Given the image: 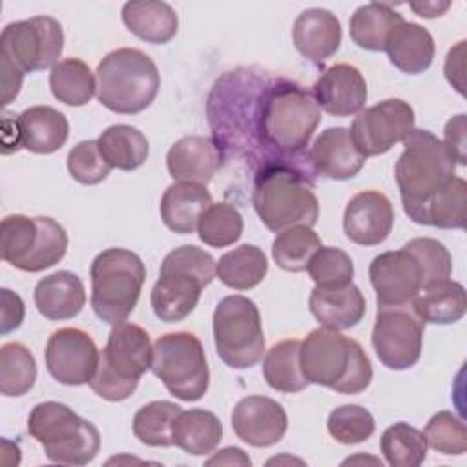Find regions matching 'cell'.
Listing matches in <instances>:
<instances>
[{
  "label": "cell",
  "mask_w": 467,
  "mask_h": 467,
  "mask_svg": "<svg viewBox=\"0 0 467 467\" xmlns=\"http://www.w3.org/2000/svg\"><path fill=\"white\" fill-rule=\"evenodd\" d=\"M206 111L223 161H239L254 173L274 164L314 173L306 146L321 109L296 80L255 67L226 71L215 80Z\"/></svg>",
  "instance_id": "6da1fadb"
},
{
  "label": "cell",
  "mask_w": 467,
  "mask_h": 467,
  "mask_svg": "<svg viewBox=\"0 0 467 467\" xmlns=\"http://www.w3.org/2000/svg\"><path fill=\"white\" fill-rule=\"evenodd\" d=\"M299 363L308 383L339 394H359L372 381V365L363 347L339 330L314 328L301 341Z\"/></svg>",
  "instance_id": "7a4b0ae2"
},
{
  "label": "cell",
  "mask_w": 467,
  "mask_h": 467,
  "mask_svg": "<svg viewBox=\"0 0 467 467\" xmlns=\"http://www.w3.org/2000/svg\"><path fill=\"white\" fill-rule=\"evenodd\" d=\"M312 177L314 173L290 164L266 166L254 175L252 204L268 230L317 223L319 201Z\"/></svg>",
  "instance_id": "3957f363"
},
{
  "label": "cell",
  "mask_w": 467,
  "mask_h": 467,
  "mask_svg": "<svg viewBox=\"0 0 467 467\" xmlns=\"http://www.w3.org/2000/svg\"><path fill=\"white\" fill-rule=\"evenodd\" d=\"M394 177L403 210L416 223L427 201L456 177V162L434 133L414 128L403 139Z\"/></svg>",
  "instance_id": "277c9868"
},
{
  "label": "cell",
  "mask_w": 467,
  "mask_h": 467,
  "mask_svg": "<svg viewBox=\"0 0 467 467\" xmlns=\"http://www.w3.org/2000/svg\"><path fill=\"white\" fill-rule=\"evenodd\" d=\"M215 277V259L199 246L182 244L166 254L159 279L151 288L153 314L164 323L188 317L199 303L202 288Z\"/></svg>",
  "instance_id": "5b68a950"
},
{
  "label": "cell",
  "mask_w": 467,
  "mask_h": 467,
  "mask_svg": "<svg viewBox=\"0 0 467 467\" xmlns=\"http://www.w3.org/2000/svg\"><path fill=\"white\" fill-rule=\"evenodd\" d=\"M97 99L113 113L135 115L157 97L161 75L155 62L140 49L119 47L97 66Z\"/></svg>",
  "instance_id": "8992f818"
},
{
  "label": "cell",
  "mask_w": 467,
  "mask_h": 467,
  "mask_svg": "<svg viewBox=\"0 0 467 467\" xmlns=\"http://www.w3.org/2000/svg\"><path fill=\"white\" fill-rule=\"evenodd\" d=\"M151 356L153 345L142 327L130 321L113 325L89 381L91 390L108 401L128 400L151 368Z\"/></svg>",
  "instance_id": "52a82bcc"
},
{
  "label": "cell",
  "mask_w": 467,
  "mask_h": 467,
  "mask_svg": "<svg viewBox=\"0 0 467 467\" xmlns=\"http://www.w3.org/2000/svg\"><path fill=\"white\" fill-rule=\"evenodd\" d=\"M89 275L95 316L108 325L126 321L146 281L142 259L126 248H106L93 259Z\"/></svg>",
  "instance_id": "ba28073f"
},
{
  "label": "cell",
  "mask_w": 467,
  "mask_h": 467,
  "mask_svg": "<svg viewBox=\"0 0 467 467\" xmlns=\"http://www.w3.org/2000/svg\"><path fill=\"white\" fill-rule=\"evenodd\" d=\"M27 432L55 463L86 465L100 449L99 429L58 401L35 405L27 418Z\"/></svg>",
  "instance_id": "9c48e42d"
},
{
  "label": "cell",
  "mask_w": 467,
  "mask_h": 467,
  "mask_svg": "<svg viewBox=\"0 0 467 467\" xmlns=\"http://www.w3.org/2000/svg\"><path fill=\"white\" fill-rule=\"evenodd\" d=\"M2 259L24 272H42L55 266L67 252V234L51 217L5 215L0 224Z\"/></svg>",
  "instance_id": "30bf717a"
},
{
  "label": "cell",
  "mask_w": 467,
  "mask_h": 467,
  "mask_svg": "<svg viewBox=\"0 0 467 467\" xmlns=\"http://www.w3.org/2000/svg\"><path fill=\"white\" fill-rule=\"evenodd\" d=\"M151 372L182 401L201 400L210 385V368L201 339L186 330L168 332L153 343Z\"/></svg>",
  "instance_id": "8fae6325"
},
{
  "label": "cell",
  "mask_w": 467,
  "mask_h": 467,
  "mask_svg": "<svg viewBox=\"0 0 467 467\" xmlns=\"http://www.w3.org/2000/svg\"><path fill=\"white\" fill-rule=\"evenodd\" d=\"M217 356L230 368H250L263 359L265 336L257 305L239 294L223 297L213 310Z\"/></svg>",
  "instance_id": "7c38bea8"
},
{
  "label": "cell",
  "mask_w": 467,
  "mask_h": 467,
  "mask_svg": "<svg viewBox=\"0 0 467 467\" xmlns=\"http://www.w3.org/2000/svg\"><path fill=\"white\" fill-rule=\"evenodd\" d=\"M64 49L62 24L46 15L11 22L0 35V57L11 60L24 73L57 66Z\"/></svg>",
  "instance_id": "4fadbf2b"
},
{
  "label": "cell",
  "mask_w": 467,
  "mask_h": 467,
  "mask_svg": "<svg viewBox=\"0 0 467 467\" xmlns=\"http://www.w3.org/2000/svg\"><path fill=\"white\" fill-rule=\"evenodd\" d=\"M425 323L410 305L378 306L372 347L379 363L390 370H407L421 356Z\"/></svg>",
  "instance_id": "5bb4252c"
},
{
  "label": "cell",
  "mask_w": 467,
  "mask_h": 467,
  "mask_svg": "<svg viewBox=\"0 0 467 467\" xmlns=\"http://www.w3.org/2000/svg\"><path fill=\"white\" fill-rule=\"evenodd\" d=\"M414 109L401 99H385L358 113L350 126V137L358 151L367 159L387 153L414 130Z\"/></svg>",
  "instance_id": "9a60e30c"
},
{
  "label": "cell",
  "mask_w": 467,
  "mask_h": 467,
  "mask_svg": "<svg viewBox=\"0 0 467 467\" xmlns=\"http://www.w3.org/2000/svg\"><path fill=\"white\" fill-rule=\"evenodd\" d=\"M100 352L93 337L82 328L64 327L55 330L46 345V367L53 379L77 387L91 381Z\"/></svg>",
  "instance_id": "2e32d148"
},
{
  "label": "cell",
  "mask_w": 467,
  "mask_h": 467,
  "mask_svg": "<svg viewBox=\"0 0 467 467\" xmlns=\"http://www.w3.org/2000/svg\"><path fill=\"white\" fill-rule=\"evenodd\" d=\"M378 306L410 305L425 286L418 259L405 248L376 255L368 266Z\"/></svg>",
  "instance_id": "e0dca14e"
},
{
  "label": "cell",
  "mask_w": 467,
  "mask_h": 467,
  "mask_svg": "<svg viewBox=\"0 0 467 467\" xmlns=\"http://www.w3.org/2000/svg\"><path fill=\"white\" fill-rule=\"evenodd\" d=\"M232 429L252 447H270L283 440L288 416L283 405L268 396H244L232 410Z\"/></svg>",
  "instance_id": "ac0fdd59"
},
{
  "label": "cell",
  "mask_w": 467,
  "mask_h": 467,
  "mask_svg": "<svg viewBox=\"0 0 467 467\" xmlns=\"http://www.w3.org/2000/svg\"><path fill=\"white\" fill-rule=\"evenodd\" d=\"M394 226V208L390 199L376 190L356 193L343 213L345 235L361 246L383 243Z\"/></svg>",
  "instance_id": "d6986e66"
},
{
  "label": "cell",
  "mask_w": 467,
  "mask_h": 467,
  "mask_svg": "<svg viewBox=\"0 0 467 467\" xmlns=\"http://www.w3.org/2000/svg\"><path fill=\"white\" fill-rule=\"evenodd\" d=\"M312 95L328 115H358L367 102V82L361 71L352 64H334L327 67L312 88Z\"/></svg>",
  "instance_id": "ffe728a7"
},
{
  "label": "cell",
  "mask_w": 467,
  "mask_h": 467,
  "mask_svg": "<svg viewBox=\"0 0 467 467\" xmlns=\"http://www.w3.org/2000/svg\"><path fill=\"white\" fill-rule=\"evenodd\" d=\"M365 157L352 142L348 128L336 126L323 130L308 150V164L316 175L332 181L356 177L365 166Z\"/></svg>",
  "instance_id": "44dd1931"
},
{
  "label": "cell",
  "mask_w": 467,
  "mask_h": 467,
  "mask_svg": "<svg viewBox=\"0 0 467 467\" xmlns=\"http://www.w3.org/2000/svg\"><path fill=\"white\" fill-rule=\"evenodd\" d=\"M223 164V155L213 139L186 135L166 153V168L175 182L206 186Z\"/></svg>",
  "instance_id": "7402d4cb"
},
{
  "label": "cell",
  "mask_w": 467,
  "mask_h": 467,
  "mask_svg": "<svg viewBox=\"0 0 467 467\" xmlns=\"http://www.w3.org/2000/svg\"><path fill=\"white\" fill-rule=\"evenodd\" d=\"M296 49L310 62L323 64L341 44L339 18L323 7H310L297 15L292 26Z\"/></svg>",
  "instance_id": "603a6c76"
},
{
  "label": "cell",
  "mask_w": 467,
  "mask_h": 467,
  "mask_svg": "<svg viewBox=\"0 0 467 467\" xmlns=\"http://www.w3.org/2000/svg\"><path fill=\"white\" fill-rule=\"evenodd\" d=\"M308 308L321 327L347 330L363 319L367 303L361 290L354 283H348L337 288L314 286L308 297Z\"/></svg>",
  "instance_id": "cb8c5ba5"
},
{
  "label": "cell",
  "mask_w": 467,
  "mask_h": 467,
  "mask_svg": "<svg viewBox=\"0 0 467 467\" xmlns=\"http://www.w3.org/2000/svg\"><path fill=\"white\" fill-rule=\"evenodd\" d=\"M18 146L38 155L58 151L69 135L66 115L51 106H31L18 117Z\"/></svg>",
  "instance_id": "d4e9b609"
},
{
  "label": "cell",
  "mask_w": 467,
  "mask_h": 467,
  "mask_svg": "<svg viewBox=\"0 0 467 467\" xmlns=\"http://www.w3.org/2000/svg\"><path fill=\"white\" fill-rule=\"evenodd\" d=\"M33 297L36 310L51 321L73 319L86 305L84 283L69 270L42 277L35 286Z\"/></svg>",
  "instance_id": "484cf974"
},
{
  "label": "cell",
  "mask_w": 467,
  "mask_h": 467,
  "mask_svg": "<svg viewBox=\"0 0 467 467\" xmlns=\"http://www.w3.org/2000/svg\"><path fill=\"white\" fill-rule=\"evenodd\" d=\"M390 64L403 73L420 75L432 64L436 46L432 35L416 22L401 20L385 42Z\"/></svg>",
  "instance_id": "4316f807"
},
{
  "label": "cell",
  "mask_w": 467,
  "mask_h": 467,
  "mask_svg": "<svg viewBox=\"0 0 467 467\" xmlns=\"http://www.w3.org/2000/svg\"><path fill=\"white\" fill-rule=\"evenodd\" d=\"M212 204V195L202 184L173 182L161 197V219L175 234L188 235L197 230L202 212Z\"/></svg>",
  "instance_id": "83f0119b"
},
{
  "label": "cell",
  "mask_w": 467,
  "mask_h": 467,
  "mask_svg": "<svg viewBox=\"0 0 467 467\" xmlns=\"http://www.w3.org/2000/svg\"><path fill=\"white\" fill-rule=\"evenodd\" d=\"M124 26L148 44H166L179 29L175 9L161 0H133L122 5Z\"/></svg>",
  "instance_id": "f1b7e54d"
},
{
  "label": "cell",
  "mask_w": 467,
  "mask_h": 467,
  "mask_svg": "<svg viewBox=\"0 0 467 467\" xmlns=\"http://www.w3.org/2000/svg\"><path fill=\"white\" fill-rule=\"evenodd\" d=\"M410 306L423 323L451 325L460 321L465 314V288L458 281L443 279L421 288Z\"/></svg>",
  "instance_id": "f546056e"
},
{
  "label": "cell",
  "mask_w": 467,
  "mask_h": 467,
  "mask_svg": "<svg viewBox=\"0 0 467 467\" xmlns=\"http://www.w3.org/2000/svg\"><path fill=\"white\" fill-rule=\"evenodd\" d=\"M173 445L192 456H204L215 451L223 438L221 420L206 409L181 410L171 429Z\"/></svg>",
  "instance_id": "4dcf8cb0"
},
{
  "label": "cell",
  "mask_w": 467,
  "mask_h": 467,
  "mask_svg": "<svg viewBox=\"0 0 467 467\" xmlns=\"http://www.w3.org/2000/svg\"><path fill=\"white\" fill-rule=\"evenodd\" d=\"M102 157L111 168L131 171L142 166L148 159L150 144L146 135L130 124H113L97 139Z\"/></svg>",
  "instance_id": "1f68e13d"
},
{
  "label": "cell",
  "mask_w": 467,
  "mask_h": 467,
  "mask_svg": "<svg viewBox=\"0 0 467 467\" xmlns=\"http://www.w3.org/2000/svg\"><path fill=\"white\" fill-rule=\"evenodd\" d=\"M403 20L389 4L370 2L359 5L348 22L352 42L367 51H383L389 33Z\"/></svg>",
  "instance_id": "d6a6232c"
},
{
  "label": "cell",
  "mask_w": 467,
  "mask_h": 467,
  "mask_svg": "<svg viewBox=\"0 0 467 467\" xmlns=\"http://www.w3.org/2000/svg\"><path fill=\"white\" fill-rule=\"evenodd\" d=\"M268 272V261L255 244H241L219 257L215 263V275L219 281L234 290H250L257 286Z\"/></svg>",
  "instance_id": "836d02e7"
},
{
  "label": "cell",
  "mask_w": 467,
  "mask_h": 467,
  "mask_svg": "<svg viewBox=\"0 0 467 467\" xmlns=\"http://www.w3.org/2000/svg\"><path fill=\"white\" fill-rule=\"evenodd\" d=\"M299 347V339H283L266 350L263 359V376L274 390L294 394L306 389L308 381L301 370Z\"/></svg>",
  "instance_id": "e575fe53"
},
{
  "label": "cell",
  "mask_w": 467,
  "mask_h": 467,
  "mask_svg": "<svg viewBox=\"0 0 467 467\" xmlns=\"http://www.w3.org/2000/svg\"><path fill=\"white\" fill-rule=\"evenodd\" d=\"M49 88L58 102L84 106L97 93V77L84 60L69 57L51 67Z\"/></svg>",
  "instance_id": "d590c367"
},
{
  "label": "cell",
  "mask_w": 467,
  "mask_h": 467,
  "mask_svg": "<svg viewBox=\"0 0 467 467\" xmlns=\"http://www.w3.org/2000/svg\"><path fill=\"white\" fill-rule=\"evenodd\" d=\"M467 208V182L462 177L449 181L421 208L416 223L436 228H463Z\"/></svg>",
  "instance_id": "8d00e7d4"
},
{
  "label": "cell",
  "mask_w": 467,
  "mask_h": 467,
  "mask_svg": "<svg viewBox=\"0 0 467 467\" xmlns=\"http://www.w3.org/2000/svg\"><path fill=\"white\" fill-rule=\"evenodd\" d=\"M319 248L321 239L312 226L297 224L277 232L272 243V257L286 272H303Z\"/></svg>",
  "instance_id": "74e56055"
},
{
  "label": "cell",
  "mask_w": 467,
  "mask_h": 467,
  "mask_svg": "<svg viewBox=\"0 0 467 467\" xmlns=\"http://www.w3.org/2000/svg\"><path fill=\"white\" fill-rule=\"evenodd\" d=\"M36 379V361L31 350L18 343L9 341L0 348V392L4 396L27 394Z\"/></svg>",
  "instance_id": "f35d334b"
},
{
  "label": "cell",
  "mask_w": 467,
  "mask_h": 467,
  "mask_svg": "<svg viewBox=\"0 0 467 467\" xmlns=\"http://www.w3.org/2000/svg\"><path fill=\"white\" fill-rule=\"evenodd\" d=\"M182 409L166 400H157L142 405L133 416L135 438L150 447H170L173 445L171 429L177 414Z\"/></svg>",
  "instance_id": "ab89813d"
},
{
  "label": "cell",
  "mask_w": 467,
  "mask_h": 467,
  "mask_svg": "<svg viewBox=\"0 0 467 467\" xmlns=\"http://www.w3.org/2000/svg\"><path fill=\"white\" fill-rule=\"evenodd\" d=\"M381 452L392 467H418L427 456V441L421 431L398 421L381 434Z\"/></svg>",
  "instance_id": "60d3db41"
},
{
  "label": "cell",
  "mask_w": 467,
  "mask_h": 467,
  "mask_svg": "<svg viewBox=\"0 0 467 467\" xmlns=\"http://www.w3.org/2000/svg\"><path fill=\"white\" fill-rule=\"evenodd\" d=\"M199 239L212 248H224L243 235V215L230 202H212L197 223Z\"/></svg>",
  "instance_id": "b9f144b4"
},
{
  "label": "cell",
  "mask_w": 467,
  "mask_h": 467,
  "mask_svg": "<svg viewBox=\"0 0 467 467\" xmlns=\"http://www.w3.org/2000/svg\"><path fill=\"white\" fill-rule=\"evenodd\" d=\"M308 275L321 288H337L352 283L354 263L347 252L334 246H321L310 259Z\"/></svg>",
  "instance_id": "7bdbcfd3"
},
{
  "label": "cell",
  "mask_w": 467,
  "mask_h": 467,
  "mask_svg": "<svg viewBox=\"0 0 467 467\" xmlns=\"http://www.w3.org/2000/svg\"><path fill=\"white\" fill-rule=\"evenodd\" d=\"M327 429L336 441L354 445L368 440L374 434L376 421L374 416L361 405H341L328 414Z\"/></svg>",
  "instance_id": "ee69618b"
},
{
  "label": "cell",
  "mask_w": 467,
  "mask_h": 467,
  "mask_svg": "<svg viewBox=\"0 0 467 467\" xmlns=\"http://www.w3.org/2000/svg\"><path fill=\"white\" fill-rule=\"evenodd\" d=\"M427 447L445 456H460L467 451L465 423L451 410H440L425 425Z\"/></svg>",
  "instance_id": "f6af8a7d"
},
{
  "label": "cell",
  "mask_w": 467,
  "mask_h": 467,
  "mask_svg": "<svg viewBox=\"0 0 467 467\" xmlns=\"http://www.w3.org/2000/svg\"><path fill=\"white\" fill-rule=\"evenodd\" d=\"M403 248L409 250L418 259V263L423 270L425 286L451 277L452 257H451L449 250L443 246V243H440L438 239L416 237V239H410L409 243H405Z\"/></svg>",
  "instance_id": "bcb514c9"
},
{
  "label": "cell",
  "mask_w": 467,
  "mask_h": 467,
  "mask_svg": "<svg viewBox=\"0 0 467 467\" xmlns=\"http://www.w3.org/2000/svg\"><path fill=\"white\" fill-rule=\"evenodd\" d=\"M67 171L80 184H99L109 175L111 166L102 157L97 140H80L67 153Z\"/></svg>",
  "instance_id": "7dc6e473"
},
{
  "label": "cell",
  "mask_w": 467,
  "mask_h": 467,
  "mask_svg": "<svg viewBox=\"0 0 467 467\" xmlns=\"http://www.w3.org/2000/svg\"><path fill=\"white\" fill-rule=\"evenodd\" d=\"M465 130H467V124H465V113H460V115H454L447 120L445 124V130H443V146L445 150L449 151V155L452 157V161L460 166H465L467 162V142H465Z\"/></svg>",
  "instance_id": "c3c4849f"
},
{
  "label": "cell",
  "mask_w": 467,
  "mask_h": 467,
  "mask_svg": "<svg viewBox=\"0 0 467 467\" xmlns=\"http://www.w3.org/2000/svg\"><path fill=\"white\" fill-rule=\"evenodd\" d=\"M0 299H2V306H0V334L5 336L13 330H16L22 321H24V301L18 294H15L9 288H2L0 290Z\"/></svg>",
  "instance_id": "681fc988"
},
{
  "label": "cell",
  "mask_w": 467,
  "mask_h": 467,
  "mask_svg": "<svg viewBox=\"0 0 467 467\" xmlns=\"http://www.w3.org/2000/svg\"><path fill=\"white\" fill-rule=\"evenodd\" d=\"M24 71L16 67L11 60L5 57H0V82H2V106H7L13 102V99L18 95L24 80Z\"/></svg>",
  "instance_id": "f907efd6"
},
{
  "label": "cell",
  "mask_w": 467,
  "mask_h": 467,
  "mask_svg": "<svg viewBox=\"0 0 467 467\" xmlns=\"http://www.w3.org/2000/svg\"><path fill=\"white\" fill-rule=\"evenodd\" d=\"M463 62H465V40L458 42L454 47L449 49L445 58V67H443L445 78L460 95H463V69H465Z\"/></svg>",
  "instance_id": "816d5d0a"
},
{
  "label": "cell",
  "mask_w": 467,
  "mask_h": 467,
  "mask_svg": "<svg viewBox=\"0 0 467 467\" xmlns=\"http://www.w3.org/2000/svg\"><path fill=\"white\" fill-rule=\"evenodd\" d=\"M250 458L244 454L239 447H224L217 454H213L210 460H206V465H250Z\"/></svg>",
  "instance_id": "f5cc1de1"
},
{
  "label": "cell",
  "mask_w": 467,
  "mask_h": 467,
  "mask_svg": "<svg viewBox=\"0 0 467 467\" xmlns=\"http://www.w3.org/2000/svg\"><path fill=\"white\" fill-rule=\"evenodd\" d=\"M409 5L418 16L436 18V16H441L451 7V2H434V0H431V2H410Z\"/></svg>",
  "instance_id": "db71d44e"
}]
</instances>
